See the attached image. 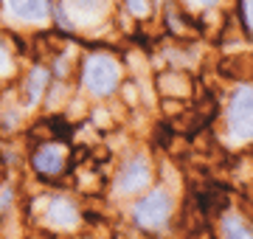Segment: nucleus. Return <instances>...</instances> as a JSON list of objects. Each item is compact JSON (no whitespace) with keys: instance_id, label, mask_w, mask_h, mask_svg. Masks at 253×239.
Here are the masks:
<instances>
[{"instance_id":"nucleus-1","label":"nucleus","mask_w":253,"mask_h":239,"mask_svg":"<svg viewBox=\"0 0 253 239\" xmlns=\"http://www.w3.org/2000/svg\"><path fill=\"white\" fill-rule=\"evenodd\" d=\"M132 214H135L138 225H144V228H161L163 222L169 220V214H172V200H169L166 192H152L149 197L135 202Z\"/></svg>"},{"instance_id":"nucleus-2","label":"nucleus","mask_w":253,"mask_h":239,"mask_svg":"<svg viewBox=\"0 0 253 239\" xmlns=\"http://www.w3.org/2000/svg\"><path fill=\"white\" fill-rule=\"evenodd\" d=\"M84 84L96 96H104L118 84V65L110 56H93L84 68Z\"/></svg>"},{"instance_id":"nucleus-3","label":"nucleus","mask_w":253,"mask_h":239,"mask_svg":"<svg viewBox=\"0 0 253 239\" xmlns=\"http://www.w3.org/2000/svg\"><path fill=\"white\" fill-rule=\"evenodd\" d=\"M228 121H231V129H234L239 138H248L251 135V90L236 93L234 104L228 110Z\"/></svg>"},{"instance_id":"nucleus-4","label":"nucleus","mask_w":253,"mask_h":239,"mask_svg":"<svg viewBox=\"0 0 253 239\" xmlns=\"http://www.w3.org/2000/svg\"><path fill=\"white\" fill-rule=\"evenodd\" d=\"M146 180H149L146 160H144V158H135V160L121 172V177H118V189H121V192H138Z\"/></svg>"},{"instance_id":"nucleus-5","label":"nucleus","mask_w":253,"mask_h":239,"mask_svg":"<svg viewBox=\"0 0 253 239\" xmlns=\"http://www.w3.org/2000/svg\"><path fill=\"white\" fill-rule=\"evenodd\" d=\"M34 166H37V172H42V175H56V172H62V166H65V152L59 147H42L34 155Z\"/></svg>"},{"instance_id":"nucleus-6","label":"nucleus","mask_w":253,"mask_h":239,"mask_svg":"<svg viewBox=\"0 0 253 239\" xmlns=\"http://www.w3.org/2000/svg\"><path fill=\"white\" fill-rule=\"evenodd\" d=\"M48 220H51V225H56V228H71V225H76V208H73L65 197H56V200L48 205Z\"/></svg>"},{"instance_id":"nucleus-7","label":"nucleus","mask_w":253,"mask_h":239,"mask_svg":"<svg viewBox=\"0 0 253 239\" xmlns=\"http://www.w3.org/2000/svg\"><path fill=\"white\" fill-rule=\"evenodd\" d=\"M9 6L23 20H42L48 11V0H9Z\"/></svg>"},{"instance_id":"nucleus-8","label":"nucleus","mask_w":253,"mask_h":239,"mask_svg":"<svg viewBox=\"0 0 253 239\" xmlns=\"http://www.w3.org/2000/svg\"><path fill=\"white\" fill-rule=\"evenodd\" d=\"M48 74L42 71V68H37L34 74H31V79H28V99H37L40 96V90H42V84H45Z\"/></svg>"},{"instance_id":"nucleus-9","label":"nucleus","mask_w":253,"mask_h":239,"mask_svg":"<svg viewBox=\"0 0 253 239\" xmlns=\"http://www.w3.org/2000/svg\"><path fill=\"white\" fill-rule=\"evenodd\" d=\"M225 234H228V239H251V231L245 228V225L236 220V217L225 222Z\"/></svg>"},{"instance_id":"nucleus-10","label":"nucleus","mask_w":253,"mask_h":239,"mask_svg":"<svg viewBox=\"0 0 253 239\" xmlns=\"http://www.w3.org/2000/svg\"><path fill=\"white\" fill-rule=\"evenodd\" d=\"M126 6H129V11H135V14H146L149 11L146 0H126Z\"/></svg>"},{"instance_id":"nucleus-11","label":"nucleus","mask_w":253,"mask_h":239,"mask_svg":"<svg viewBox=\"0 0 253 239\" xmlns=\"http://www.w3.org/2000/svg\"><path fill=\"white\" fill-rule=\"evenodd\" d=\"M73 3H76L79 9H99L104 0H73Z\"/></svg>"},{"instance_id":"nucleus-12","label":"nucleus","mask_w":253,"mask_h":239,"mask_svg":"<svg viewBox=\"0 0 253 239\" xmlns=\"http://www.w3.org/2000/svg\"><path fill=\"white\" fill-rule=\"evenodd\" d=\"M6 71H9V56H6V51L0 45V74H6Z\"/></svg>"},{"instance_id":"nucleus-13","label":"nucleus","mask_w":253,"mask_h":239,"mask_svg":"<svg viewBox=\"0 0 253 239\" xmlns=\"http://www.w3.org/2000/svg\"><path fill=\"white\" fill-rule=\"evenodd\" d=\"M200 3H203V6H208V3H214V0H200Z\"/></svg>"}]
</instances>
